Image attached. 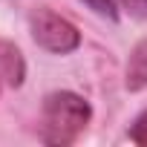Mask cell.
Masks as SVG:
<instances>
[{"label": "cell", "instance_id": "1", "mask_svg": "<svg viewBox=\"0 0 147 147\" xmlns=\"http://www.w3.org/2000/svg\"><path fill=\"white\" fill-rule=\"evenodd\" d=\"M90 118H92V107L87 98L69 90L49 92L40 110V141L49 147H66L87 130Z\"/></svg>", "mask_w": 147, "mask_h": 147}, {"label": "cell", "instance_id": "2", "mask_svg": "<svg viewBox=\"0 0 147 147\" xmlns=\"http://www.w3.org/2000/svg\"><path fill=\"white\" fill-rule=\"evenodd\" d=\"M29 32H32V40L52 52V55H69L81 46V32L72 26L66 18H61L58 12L46 9V6H38L32 9L29 15Z\"/></svg>", "mask_w": 147, "mask_h": 147}, {"label": "cell", "instance_id": "3", "mask_svg": "<svg viewBox=\"0 0 147 147\" xmlns=\"http://www.w3.org/2000/svg\"><path fill=\"white\" fill-rule=\"evenodd\" d=\"M127 90L130 92H141L147 87V38L138 40L127 58Z\"/></svg>", "mask_w": 147, "mask_h": 147}, {"label": "cell", "instance_id": "4", "mask_svg": "<svg viewBox=\"0 0 147 147\" xmlns=\"http://www.w3.org/2000/svg\"><path fill=\"white\" fill-rule=\"evenodd\" d=\"M0 69H3V75H6L15 87L23 84V58H20V52H18L15 46H9V43H0Z\"/></svg>", "mask_w": 147, "mask_h": 147}, {"label": "cell", "instance_id": "5", "mask_svg": "<svg viewBox=\"0 0 147 147\" xmlns=\"http://www.w3.org/2000/svg\"><path fill=\"white\" fill-rule=\"evenodd\" d=\"M130 141H133V144L147 147V110L133 121V127H130Z\"/></svg>", "mask_w": 147, "mask_h": 147}, {"label": "cell", "instance_id": "6", "mask_svg": "<svg viewBox=\"0 0 147 147\" xmlns=\"http://www.w3.org/2000/svg\"><path fill=\"white\" fill-rule=\"evenodd\" d=\"M84 3H87L95 15L107 18V20H115V18H118V9H115V3H113V0H84Z\"/></svg>", "mask_w": 147, "mask_h": 147}, {"label": "cell", "instance_id": "7", "mask_svg": "<svg viewBox=\"0 0 147 147\" xmlns=\"http://www.w3.org/2000/svg\"><path fill=\"white\" fill-rule=\"evenodd\" d=\"M118 3H121V9H124V12H130L133 18L147 20V0H118Z\"/></svg>", "mask_w": 147, "mask_h": 147}]
</instances>
